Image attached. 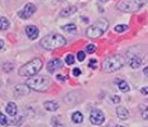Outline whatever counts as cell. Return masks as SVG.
I'll use <instances>...</instances> for the list:
<instances>
[{"label": "cell", "instance_id": "cell-4", "mask_svg": "<svg viewBox=\"0 0 148 127\" xmlns=\"http://www.w3.org/2000/svg\"><path fill=\"white\" fill-rule=\"evenodd\" d=\"M108 26H109V23H108L106 19H103V18L99 19V20L92 23V24L87 28L86 36L87 38H92V39L99 38V36H101L104 33L106 32Z\"/></svg>", "mask_w": 148, "mask_h": 127}, {"label": "cell", "instance_id": "cell-19", "mask_svg": "<svg viewBox=\"0 0 148 127\" xmlns=\"http://www.w3.org/2000/svg\"><path fill=\"white\" fill-rule=\"evenodd\" d=\"M63 30L67 32V33H76L77 26L75 24H66L65 26H63Z\"/></svg>", "mask_w": 148, "mask_h": 127}, {"label": "cell", "instance_id": "cell-20", "mask_svg": "<svg viewBox=\"0 0 148 127\" xmlns=\"http://www.w3.org/2000/svg\"><path fill=\"white\" fill-rule=\"evenodd\" d=\"M140 115H142V118L148 121V106L143 105L140 106Z\"/></svg>", "mask_w": 148, "mask_h": 127}, {"label": "cell", "instance_id": "cell-6", "mask_svg": "<svg viewBox=\"0 0 148 127\" xmlns=\"http://www.w3.org/2000/svg\"><path fill=\"white\" fill-rule=\"evenodd\" d=\"M124 64V59L120 55H109L103 62V69L106 73H113L120 69Z\"/></svg>", "mask_w": 148, "mask_h": 127}, {"label": "cell", "instance_id": "cell-28", "mask_svg": "<svg viewBox=\"0 0 148 127\" xmlns=\"http://www.w3.org/2000/svg\"><path fill=\"white\" fill-rule=\"evenodd\" d=\"M0 122H1V126H3V127H5L6 125H9L8 120H6V117H5L4 115H0Z\"/></svg>", "mask_w": 148, "mask_h": 127}, {"label": "cell", "instance_id": "cell-5", "mask_svg": "<svg viewBox=\"0 0 148 127\" xmlns=\"http://www.w3.org/2000/svg\"><path fill=\"white\" fill-rule=\"evenodd\" d=\"M147 0H120L118 1L116 8L118 10L124 13H136L140 8H143Z\"/></svg>", "mask_w": 148, "mask_h": 127}, {"label": "cell", "instance_id": "cell-3", "mask_svg": "<svg viewBox=\"0 0 148 127\" xmlns=\"http://www.w3.org/2000/svg\"><path fill=\"white\" fill-rule=\"evenodd\" d=\"M42 66H43L42 59L34 58V59H32L31 62L25 63L24 66H22L21 68H19V76H22V77H33L42 69Z\"/></svg>", "mask_w": 148, "mask_h": 127}, {"label": "cell", "instance_id": "cell-26", "mask_svg": "<svg viewBox=\"0 0 148 127\" xmlns=\"http://www.w3.org/2000/svg\"><path fill=\"white\" fill-rule=\"evenodd\" d=\"M77 61L79 62H84L85 61V52H82V51H80L79 53H77Z\"/></svg>", "mask_w": 148, "mask_h": 127}, {"label": "cell", "instance_id": "cell-22", "mask_svg": "<svg viewBox=\"0 0 148 127\" xmlns=\"http://www.w3.org/2000/svg\"><path fill=\"white\" fill-rule=\"evenodd\" d=\"M128 29V25L125 24H118L115 28H114V30H115L116 33H123V32H125Z\"/></svg>", "mask_w": 148, "mask_h": 127}, {"label": "cell", "instance_id": "cell-1", "mask_svg": "<svg viewBox=\"0 0 148 127\" xmlns=\"http://www.w3.org/2000/svg\"><path fill=\"white\" fill-rule=\"evenodd\" d=\"M25 84L31 89H33V91L46 92L51 87V79L46 76H36V77H31V78L27 79Z\"/></svg>", "mask_w": 148, "mask_h": 127}, {"label": "cell", "instance_id": "cell-12", "mask_svg": "<svg viewBox=\"0 0 148 127\" xmlns=\"http://www.w3.org/2000/svg\"><path fill=\"white\" fill-rule=\"evenodd\" d=\"M25 33H27V35L29 36V39H36L37 36L39 35V29L37 28L36 25H28L25 28Z\"/></svg>", "mask_w": 148, "mask_h": 127}, {"label": "cell", "instance_id": "cell-11", "mask_svg": "<svg viewBox=\"0 0 148 127\" xmlns=\"http://www.w3.org/2000/svg\"><path fill=\"white\" fill-rule=\"evenodd\" d=\"M31 91V88H29L27 84H19L16 86L14 88V95L16 97H22V96H27Z\"/></svg>", "mask_w": 148, "mask_h": 127}, {"label": "cell", "instance_id": "cell-30", "mask_svg": "<svg viewBox=\"0 0 148 127\" xmlns=\"http://www.w3.org/2000/svg\"><path fill=\"white\" fill-rule=\"evenodd\" d=\"M96 64H97V62L95 61V59H91V61L89 62V67H90V68H92V69L96 68Z\"/></svg>", "mask_w": 148, "mask_h": 127}, {"label": "cell", "instance_id": "cell-29", "mask_svg": "<svg viewBox=\"0 0 148 127\" xmlns=\"http://www.w3.org/2000/svg\"><path fill=\"white\" fill-rule=\"evenodd\" d=\"M23 121H24V118L23 117H21V118H18V120H15V121H12V122H9V123H12V125H15V126H18V125H22Z\"/></svg>", "mask_w": 148, "mask_h": 127}, {"label": "cell", "instance_id": "cell-27", "mask_svg": "<svg viewBox=\"0 0 148 127\" xmlns=\"http://www.w3.org/2000/svg\"><path fill=\"white\" fill-rule=\"evenodd\" d=\"M52 125L55 127H62V123L58 121V117H53L52 118Z\"/></svg>", "mask_w": 148, "mask_h": 127}, {"label": "cell", "instance_id": "cell-25", "mask_svg": "<svg viewBox=\"0 0 148 127\" xmlns=\"http://www.w3.org/2000/svg\"><path fill=\"white\" fill-rule=\"evenodd\" d=\"M96 51V47H95V44H87L86 45V52L87 53H90V54H92L94 52Z\"/></svg>", "mask_w": 148, "mask_h": 127}, {"label": "cell", "instance_id": "cell-21", "mask_svg": "<svg viewBox=\"0 0 148 127\" xmlns=\"http://www.w3.org/2000/svg\"><path fill=\"white\" fill-rule=\"evenodd\" d=\"M0 20H1V30H6V29L9 28V20L5 18V16H1Z\"/></svg>", "mask_w": 148, "mask_h": 127}, {"label": "cell", "instance_id": "cell-2", "mask_svg": "<svg viewBox=\"0 0 148 127\" xmlns=\"http://www.w3.org/2000/svg\"><path fill=\"white\" fill-rule=\"evenodd\" d=\"M39 43H41V45L45 49L52 51V49H58V48L65 47L66 39L60 34H49V35H46L45 38H42Z\"/></svg>", "mask_w": 148, "mask_h": 127}, {"label": "cell", "instance_id": "cell-8", "mask_svg": "<svg viewBox=\"0 0 148 127\" xmlns=\"http://www.w3.org/2000/svg\"><path fill=\"white\" fill-rule=\"evenodd\" d=\"M90 121L94 125H101L105 121V116H104L103 111H100V109H92L91 113H90Z\"/></svg>", "mask_w": 148, "mask_h": 127}, {"label": "cell", "instance_id": "cell-35", "mask_svg": "<svg viewBox=\"0 0 148 127\" xmlns=\"http://www.w3.org/2000/svg\"><path fill=\"white\" fill-rule=\"evenodd\" d=\"M143 73H144V76L148 77V67H146V68L143 69Z\"/></svg>", "mask_w": 148, "mask_h": 127}, {"label": "cell", "instance_id": "cell-13", "mask_svg": "<svg viewBox=\"0 0 148 127\" xmlns=\"http://www.w3.org/2000/svg\"><path fill=\"white\" fill-rule=\"evenodd\" d=\"M77 11V8L76 6H67V8H63L61 11H60V16H62V18H66V16H71L72 14H75Z\"/></svg>", "mask_w": 148, "mask_h": 127}, {"label": "cell", "instance_id": "cell-7", "mask_svg": "<svg viewBox=\"0 0 148 127\" xmlns=\"http://www.w3.org/2000/svg\"><path fill=\"white\" fill-rule=\"evenodd\" d=\"M36 13V5L32 4V3H28V4L24 5V8L22 10H19L18 15L21 16L22 19H28L29 16H32Z\"/></svg>", "mask_w": 148, "mask_h": 127}, {"label": "cell", "instance_id": "cell-24", "mask_svg": "<svg viewBox=\"0 0 148 127\" xmlns=\"http://www.w3.org/2000/svg\"><path fill=\"white\" fill-rule=\"evenodd\" d=\"M13 68H14L13 63H4V64H3V69H4L5 72H12Z\"/></svg>", "mask_w": 148, "mask_h": 127}, {"label": "cell", "instance_id": "cell-14", "mask_svg": "<svg viewBox=\"0 0 148 127\" xmlns=\"http://www.w3.org/2000/svg\"><path fill=\"white\" fill-rule=\"evenodd\" d=\"M116 115H118V118L120 120H127L128 117H129V112H128V109L125 107H118L116 108Z\"/></svg>", "mask_w": 148, "mask_h": 127}, {"label": "cell", "instance_id": "cell-17", "mask_svg": "<svg viewBox=\"0 0 148 127\" xmlns=\"http://www.w3.org/2000/svg\"><path fill=\"white\" fill-rule=\"evenodd\" d=\"M115 83L118 84V88H119L122 92H128L129 91V84H128L125 81H123V79H116Z\"/></svg>", "mask_w": 148, "mask_h": 127}, {"label": "cell", "instance_id": "cell-10", "mask_svg": "<svg viewBox=\"0 0 148 127\" xmlns=\"http://www.w3.org/2000/svg\"><path fill=\"white\" fill-rule=\"evenodd\" d=\"M142 63H143L142 58L138 55H132L128 58V64H129V67H132L133 69H138L140 66H142Z\"/></svg>", "mask_w": 148, "mask_h": 127}, {"label": "cell", "instance_id": "cell-38", "mask_svg": "<svg viewBox=\"0 0 148 127\" xmlns=\"http://www.w3.org/2000/svg\"><path fill=\"white\" fill-rule=\"evenodd\" d=\"M114 127H124V126H120V125H116V126H114Z\"/></svg>", "mask_w": 148, "mask_h": 127}, {"label": "cell", "instance_id": "cell-18", "mask_svg": "<svg viewBox=\"0 0 148 127\" xmlns=\"http://www.w3.org/2000/svg\"><path fill=\"white\" fill-rule=\"evenodd\" d=\"M71 120H72V122H75V123H81L84 121V116H82L81 112L77 111V112H73L72 113Z\"/></svg>", "mask_w": 148, "mask_h": 127}, {"label": "cell", "instance_id": "cell-33", "mask_svg": "<svg viewBox=\"0 0 148 127\" xmlns=\"http://www.w3.org/2000/svg\"><path fill=\"white\" fill-rule=\"evenodd\" d=\"M56 78H57V81H60V82H63V81H66V78L67 77L66 76H56Z\"/></svg>", "mask_w": 148, "mask_h": 127}, {"label": "cell", "instance_id": "cell-36", "mask_svg": "<svg viewBox=\"0 0 148 127\" xmlns=\"http://www.w3.org/2000/svg\"><path fill=\"white\" fill-rule=\"evenodd\" d=\"M0 45H1V49H4V41H3V39L0 41Z\"/></svg>", "mask_w": 148, "mask_h": 127}, {"label": "cell", "instance_id": "cell-15", "mask_svg": "<svg viewBox=\"0 0 148 127\" xmlns=\"http://www.w3.org/2000/svg\"><path fill=\"white\" fill-rule=\"evenodd\" d=\"M43 106H45V108L49 112H55V111L58 109V105H57L55 101H46L45 103H43Z\"/></svg>", "mask_w": 148, "mask_h": 127}, {"label": "cell", "instance_id": "cell-31", "mask_svg": "<svg viewBox=\"0 0 148 127\" xmlns=\"http://www.w3.org/2000/svg\"><path fill=\"white\" fill-rule=\"evenodd\" d=\"M110 99H112L114 103H119L120 102V97L119 96H113V97H110Z\"/></svg>", "mask_w": 148, "mask_h": 127}, {"label": "cell", "instance_id": "cell-16", "mask_svg": "<svg viewBox=\"0 0 148 127\" xmlns=\"http://www.w3.org/2000/svg\"><path fill=\"white\" fill-rule=\"evenodd\" d=\"M6 112H8L9 116H15L18 113V107H16L14 102H9L6 105Z\"/></svg>", "mask_w": 148, "mask_h": 127}, {"label": "cell", "instance_id": "cell-34", "mask_svg": "<svg viewBox=\"0 0 148 127\" xmlns=\"http://www.w3.org/2000/svg\"><path fill=\"white\" fill-rule=\"evenodd\" d=\"M140 93H142V95H148V86L140 88Z\"/></svg>", "mask_w": 148, "mask_h": 127}, {"label": "cell", "instance_id": "cell-32", "mask_svg": "<svg viewBox=\"0 0 148 127\" xmlns=\"http://www.w3.org/2000/svg\"><path fill=\"white\" fill-rule=\"evenodd\" d=\"M72 74L75 76V77H77V76L81 74V71H80V68H75V69H73V71H72Z\"/></svg>", "mask_w": 148, "mask_h": 127}, {"label": "cell", "instance_id": "cell-23", "mask_svg": "<svg viewBox=\"0 0 148 127\" xmlns=\"http://www.w3.org/2000/svg\"><path fill=\"white\" fill-rule=\"evenodd\" d=\"M66 64H69V66H71V64H73V63H75V57H73L71 53H70V54H67L66 55Z\"/></svg>", "mask_w": 148, "mask_h": 127}, {"label": "cell", "instance_id": "cell-9", "mask_svg": "<svg viewBox=\"0 0 148 127\" xmlns=\"http://www.w3.org/2000/svg\"><path fill=\"white\" fill-rule=\"evenodd\" d=\"M62 61L60 58H55V59H51L48 63H47V71L49 73H53L56 71H58V69L62 68Z\"/></svg>", "mask_w": 148, "mask_h": 127}, {"label": "cell", "instance_id": "cell-37", "mask_svg": "<svg viewBox=\"0 0 148 127\" xmlns=\"http://www.w3.org/2000/svg\"><path fill=\"white\" fill-rule=\"evenodd\" d=\"M100 3H106V1H109V0H99Z\"/></svg>", "mask_w": 148, "mask_h": 127}]
</instances>
